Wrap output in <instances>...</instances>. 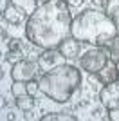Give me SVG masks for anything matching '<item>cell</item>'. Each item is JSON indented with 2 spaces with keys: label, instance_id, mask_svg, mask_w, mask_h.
I'll return each mask as SVG.
<instances>
[{
  "label": "cell",
  "instance_id": "obj_22",
  "mask_svg": "<svg viewBox=\"0 0 119 121\" xmlns=\"http://www.w3.org/2000/svg\"><path fill=\"white\" fill-rule=\"evenodd\" d=\"M7 5H9V4H7V0H0V11H2V13L7 9Z\"/></svg>",
  "mask_w": 119,
  "mask_h": 121
},
{
  "label": "cell",
  "instance_id": "obj_7",
  "mask_svg": "<svg viewBox=\"0 0 119 121\" xmlns=\"http://www.w3.org/2000/svg\"><path fill=\"white\" fill-rule=\"evenodd\" d=\"M65 58L58 49H43V52L38 56V67L40 71H51V69H54V67L61 65L65 63Z\"/></svg>",
  "mask_w": 119,
  "mask_h": 121
},
{
  "label": "cell",
  "instance_id": "obj_17",
  "mask_svg": "<svg viewBox=\"0 0 119 121\" xmlns=\"http://www.w3.org/2000/svg\"><path fill=\"white\" fill-rule=\"evenodd\" d=\"M5 60H7V61H13V63H16V61L24 60V54H22V51H7Z\"/></svg>",
  "mask_w": 119,
  "mask_h": 121
},
{
  "label": "cell",
  "instance_id": "obj_18",
  "mask_svg": "<svg viewBox=\"0 0 119 121\" xmlns=\"http://www.w3.org/2000/svg\"><path fill=\"white\" fill-rule=\"evenodd\" d=\"M38 92H40V83H38V81H34V80L27 81V94H33V96H36Z\"/></svg>",
  "mask_w": 119,
  "mask_h": 121
},
{
  "label": "cell",
  "instance_id": "obj_15",
  "mask_svg": "<svg viewBox=\"0 0 119 121\" xmlns=\"http://www.w3.org/2000/svg\"><path fill=\"white\" fill-rule=\"evenodd\" d=\"M11 94L15 98L22 96V94H27V83H25V81H13V85H11Z\"/></svg>",
  "mask_w": 119,
  "mask_h": 121
},
{
  "label": "cell",
  "instance_id": "obj_9",
  "mask_svg": "<svg viewBox=\"0 0 119 121\" xmlns=\"http://www.w3.org/2000/svg\"><path fill=\"white\" fill-rule=\"evenodd\" d=\"M2 18H4L7 24H11V25H22L24 22H27L29 15H27L25 11H22L18 5L9 4V5H7V9L2 13Z\"/></svg>",
  "mask_w": 119,
  "mask_h": 121
},
{
  "label": "cell",
  "instance_id": "obj_23",
  "mask_svg": "<svg viewBox=\"0 0 119 121\" xmlns=\"http://www.w3.org/2000/svg\"><path fill=\"white\" fill-rule=\"evenodd\" d=\"M7 40V33H5V29H2V42Z\"/></svg>",
  "mask_w": 119,
  "mask_h": 121
},
{
  "label": "cell",
  "instance_id": "obj_24",
  "mask_svg": "<svg viewBox=\"0 0 119 121\" xmlns=\"http://www.w3.org/2000/svg\"><path fill=\"white\" fill-rule=\"evenodd\" d=\"M45 2H49V0H38V5H42V4H45Z\"/></svg>",
  "mask_w": 119,
  "mask_h": 121
},
{
  "label": "cell",
  "instance_id": "obj_21",
  "mask_svg": "<svg viewBox=\"0 0 119 121\" xmlns=\"http://www.w3.org/2000/svg\"><path fill=\"white\" fill-rule=\"evenodd\" d=\"M65 2H67L70 7H79V5L83 4V0H65Z\"/></svg>",
  "mask_w": 119,
  "mask_h": 121
},
{
  "label": "cell",
  "instance_id": "obj_19",
  "mask_svg": "<svg viewBox=\"0 0 119 121\" xmlns=\"http://www.w3.org/2000/svg\"><path fill=\"white\" fill-rule=\"evenodd\" d=\"M90 2H92V5L98 7V9H105V7H108L110 0H90Z\"/></svg>",
  "mask_w": 119,
  "mask_h": 121
},
{
  "label": "cell",
  "instance_id": "obj_8",
  "mask_svg": "<svg viewBox=\"0 0 119 121\" xmlns=\"http://www.w3.org/2000/svg\"><path fill=\"white\" fill-rule=\"evenodd\" d=\"M94 78L98 81H101L103 85H108V83H114V81L119 80V69H117V63H114L112 60H108V63L98 71L94 74Z\"/></svg>",
  "mask_w": 119,
  "mask_h": 121
},
{
  "label": "cell",
  "instance_id": "obj_6",
  "mask_svg": "<svg viewBox=\"0 0 119 121\" xmlns=\"http://www.w3.org/2000/svg\"><path fill=\"white\" fill-rule=\"evenodd\" d=\"M99 103L105 107V110H119V80L99 91Z\"/></svg>",
  "mask_w": 119,
  "mask_h": 121
},
{
  "label": "cell",
  "instance_id": "obj_1",
  "mask_svg": "<svg viewBox=\"0 0 119 121\" xmlns=\"http://www.w3.org/2000/svg\"><path fill=\"white\" fill-rule=\"evenodd\" d=\"M72 15L65 0H49L38 5L25 22V38L40 49H58L70 36Z\"/></svg>",
  "mask_w": 119,
  "mask_h": 121
},
{
  "label": "cell",
  "instance_id": "obj_10",
  "mask_svg": "<svg viewBox=\"0 0 119 121\" xmlns=\"http://www.w3.org/2000/svg\"><path fill=\"white\" fill-rule=\"evenodd\" d=\"M79 49H81V42L76 40L74 36H67L61 43H60L58 51L67 58V60H74L79 56Z\"/></svg>",
  "mask_w": 119,
  "mask_h": 121
},
{
  "label": "cell",
  "instance_id": "obj_2",
  "mask_svg": "<svg viewBox=\"0 0 119 121\" xmlns=\"http://www.w3.org/2000/svg\"><path fill=\"white\" fill-rule=\"evenodd\" d=\"M117 27L119 25L105 11L89 7V9H83L78 16L72 18L70 36H74L81 43L105 47L119 33Z\"/></svg>",
  "mask_w": 119,
  "mask_h": 121
},
{
  "label": "cell",
  "instance_id": "obj_4",
  "mask_svg": "<svg viewBox=\"0 0 119 121\" xmlns=\"http://www.w3.org/2000/svg\"><path fill=\"white\" fill-rule=\"evenodd\" d=\"M110 56H108V51L106 47H96L94 49H89L81 56V60H79V67L87 71L89 74H96L98 71H101L106 63H108Z\"/></svg>",
  "mask_w": 119,
  "mask_h": 121
},
{
  "label": "cell",
  "instance_id": "obj_13",
  "mask_svg": "<svg viewBox=\"0 0 119 121\" xmlns=\"http://www.w3.org/2000/svg\"><path fill=\"white\" fill-rule=\"evenodd\" d=\"M42 121H78V117L72 114H65V112H49L42 116Z\"/></svg>",
  "mask_w": 119,
  "mask_h": 121
},
{
  "label": "cell",
  "instance_id": "obj_14",
  "mask_svg": "<svg viewBox=\"0 0 119 121\" xmlns=\"http://www.w3.org/2000/svg\"><path fill=\"white\" fill-rule=\"evenodd\" d=\"M11 4L18 5L22 11H25L27 15L34 13V9L38 7V0H11Z\"/></svg>",
  "mask_w": 119,
  "mask_h": 121
},
{
  "label": "cell",
  "instance_id": "obj_12",
  "mask_svg": "<svg viewBox=\"0 0 119 121\" xmlns=\"http://www.w3.org/2000/svg\"><path fill=\"white\" fill-rule=\"evenodd\" d=\"M105 47H106V51H108L110 60L114 61V63H119V33H117V35H115Z\"/></svg>",
  "mask_w": 119,
  "mask_h": 121
},
{
  "label": "cell",
  "instance_id": "obj_16",
  "mask_svg": "<svg viewBox=\"0 0 119 121\" xmlns=\"http://www.w3.org/2000/svg\"><path fill=\"white\" fill-rule=\"evenodd\" d=\"M24 49V42L20 38H11L7 42V51H22Z\"/></svg>",
  "mask_w": 119,
  "mask_h": 121
},
{
  "label": "cell",
  "instance_id": "obj_11",
  "mask_svg": "<svg viewBox=\"0 0 119 121\" xmlns=\"http://www.w3.org/2000/svg\"><path fill=\"white\" fill-rule=\"evenodd\" d=\"M15 103L22 112H27V110H33V108H34L36 101H34V96H33V94H22V96H18L15 99Z\"/></svg>",
  "mask_w": 119,
  "mask_h": 121
},
{
  "label": "cell",
  "instance_id": "obj_5",
  "mask_svg": "<svg viewBox=\"0 0 119 121\" xmlns=\"http://www.w3.org/2000/svg\"><path fill=\"white\" fill-rule=\"evenodd\" d=\"M40 67H38V61L34 60H20L16 61V63H13V67H11V78H13V81H31L34 80L36 74H38Z\"/></svg>",
  "mask_w": 119,
  "mask_h": 121
},
{
  "label": "cell",
  "instance_id": "obj_3",
  "mask_svg": "<svg viewBox=\"0 0 119 121\" xmlns=\"http://www.w3.org/2000/svg\"><path fill=\"white\" fill-rule=\"evenodd\" d=\"M81 71L76 65L61 63L47 71L40 78V92L52 99L54 103H69L74 94L81 91Z\"/></svg>",
  "mask_w": 119,
  "mask_h": 121
},
{
  "label": "cell",
  "instance_id": "obj_20",
  "mask_svg": "<svg viewBox=\"0 0 119 121\" xmlns=\"http://www.w3.org/2000/svg\"><path fill=\"white\" fill-rule=\"evenodd\" d=\"M110 16H112V20H114L115 24L119 25V5H117V7H114V9H112V13H110Z\"/></svg>",
  "mask_w": 119,
  "mask_h": 121
}]
</instances>
